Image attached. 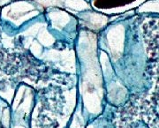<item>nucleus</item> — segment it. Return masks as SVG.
<instances>
[{
	"label": "nucleus",
	"instance_id": "nucleus-1",
	"mask_svg": "<svg viewBox=\"0 0 159 128\" xmlns=\"http://www.w3.org/2000/svg\"><path fill=\"white\" fill-rule=\"evenodd\" d=\"M135 0H94V6L97 9H109L130 5Z\"/></svg>",
	"mask_w": 159,
	"mask_h": 128
}]
</instances>
